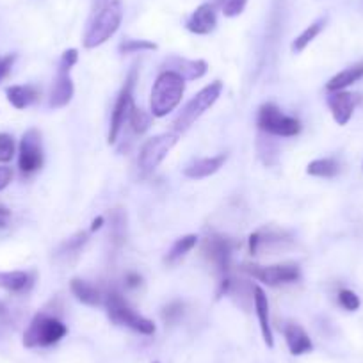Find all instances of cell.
Wrapping results in <instances>:
<instances>
[{
  "mask_svg": "<svg viewBox=\"0 0 363 363\" xmlns=\"http://www.w3.org/2000/svg\"><path fill=\"white\" fill-rule=\"evenodd\" d=\"M338 303H340L342 308L349 310V312H356V310L359 308V298L356 296V292L349 291V289H342L340 292H338Z\"/></svg>",
  "mask_w": 363,
  "mask_h": 363,
  "instance_id": "33",
  "label": "cell"
},
{
  "mask_svg": "<svg viewBox=\"0 0 363 363\" xmlns=\"http://www.w3.org/2000/svg\"><path fill=\"white\" fill-rule=\"evenodd\" d=\"M43 166V143L38 128H29L22 135L18 148V167L23 174H33Z\"/></svg>",
  "mask_w": 363,
  "mask_h": 363,
  "instance_id": "12",
  "label": "cell"
},
{
  "mask_svg": "<svg viewBox=\"0 0 363 363\" xmlns=\"http://www.w3.org/2000/svg\"><path fill=\"white\" fill-rule=\"evenodd\" d=\"M162 72H173L184 80H198L208 72V65L203 59H184L173 55L164 61Z\"/></svg>",
  "mask_w": 363,
  "mask_h": 363,
  "instance_id": "14",
  "label": "cell"
},
{
  "mask_svg": "<svg viewBox=\"0 0 363 363\" xmlns=\"http://www.w3.org/2000/svg\"><path fill=\"white\" fill-rule=\"evenodd\" d=\"M6 96L15 109L22 111L40 99V91L34 86H9L6 89Z\"/></svg>",
  "mask_w": 363,
  "mask_h": 363,
  "instance_id": "21",
  "label": "cell"
},
{
  "mask_svg": "<svg viewBox=\"0 0 363 363\" xmlns=\"http://www.w3.org/2000/svg\"><path fill=\"white\" fill-rule=\"evenodd\" d=\"M125 214L120 211L113 212V226H111V235H113V240L116 242V246L125 242Z\"/></svg>",
  "mask_w": 363,
  "mask_h": 363,
  "instance_id": "30",
  "label": "cell"
},
{
  "mask_svg": "<svg viewBox=\"0 0 363 363\" xmlns=\"http://www.w3.org/2000/svg\"><path fill=\"white\" fill-rule=\"evenodd\" d=\"M284 333H285V342H287L291 354L301 356L313 349L312 338L308 337L305 328L299 326L298 323H289L287 326H285Z\"/></svg>",
  "mask_w": 363,
  "mask_h": 363,
  "instance_id": "18",
  "label": "cell"
},
{
  "mask_svg": "<svg viewBox=\"0 0 363 363\" xmlns=\"http://www.w3.org/2000/svg\"><path fill=\"white\" fill-rule=\"evenodd\" d=\"M86 242H87V233L79 232V233H75L73 237H69V239L62 244L61 250H59V253L65 255V257L77 255V253H80V250H82L84 246H86Z\"/></svg>",
  "mask_w": 363,
  "mask_h": 363,
  "instance_id": "28",
  "label": "cell"
},
{
  "mask_svg": "<svg viewBox=\"0 0 363 363\" xmlns=\"http://www.w3.org/2000/svg\"><path fill=\"white\" fill-rule=\"evenodd\" d=\"M146 50H157V45L148 40H125L120 45L121 54H135V52H146Z\"/></svg>",
  "mask_w": 363,
  "mask_h": 363,
  "instance_id": "29",
  "label": "cell"
},
{
  "mask_svg": "<svg viewBox=\"0 0 363 363\" xmlns=\"http://www.w3.org/2000/svg\"><path fill=\"white\" fill-rule=\"evenodd\" d=\"M228 155L226 153H219L216 157H205V159L193 160L189 166L184 169V174L187 178H193V180H201V178H207L211 174L218 173L223 166H225Z\"/></svg>",
  "mask_w": 363,
  "mask_h": 363,
  "instance_id": "17",
  "label": "cell"
},
{
  "mask_svg": "<svg viewBox=\"0 0 363 363\" xmlns=\"http://www.w3.org/2000/svg\"><path fill=\"white\" fill-rule=\"evenodd\" d=\"M182 315H184V303L180 301H171L169 305H166L162 308V319L167 324L177 323Z\"/></svg>",
  "mask_w": 363,
  "mask_h": 363,
  "instance_id": "34",
  "label": "cell"
},
{
  "mask_svg": "<svg viewBox=\"0 0 363 363\" xmlns=\"http://www.w3.org/2000/svg\"><path fill=\"white\" fill-rule=\"evenodd\" d=\"M13 180V169L8 166H0V191L6 189V187L11 184Z\"/></svg>",
  "mask_w": 363,
  "mask_h": 363,
  "instance_id": "36",
  "label": "cell"
},
{
  "mask_svg": "<svg viewBox=\"0 0 363 363\" xmlns=\"http://www.w3.org/2000/svg\"><path fill=\"white\" fill-rule=\"evenodd\" d=\"M237 246L239 244L235 240L226 235H218V233H212V235L205 237L203 242H201V255L208 262V265L214 267V271L221 277V280L230 277L232 255Z\"/></svg>",
  "mask_w": 363,
  "mask_h": 363,
  "instance_id": "8",
  "label": "cell"
},
{
  "mask_svg": "<svg viewBox=\"0 0 363 363\" xmlns=\"http://www.w3.org/2000/svg\"><path fill=\"white\" fill-rule=\"evenodd\" d=\"M153 363H159V362H153Z\"/></svg>",
  "mask_w": 363,
  "mask_h": 363,
  "instance_id": "41",
  "label": "cell"
},
{
  "mask_svg": "<svg viewBox=\"0 0 363 363\" xmlns=\"http://www.w3.org/2000/svg\"><path fill=\"white\" fill-rule=\"evenodd\" d=\"M221 11L223 15L228 16V18H233V16L242 15V11L246 9L247 0H221Z\"/></svg>",
  "mask_w": 363,
  "mask_h": 363,
  "instance_id": "32",
  "label": "cell"
},
{
  "mask_svg": "<svg viewBox=\"0 0 363 363\" xmlns=\"http://www.w3.org/2000/svg\"><path fill=\"white\" fill-rule=\"evenodd\" d=\"M135 84V69H132L130 75H128L127 82H125L123 89L120 91L118 95L116 104H114L113 116H111V127H109V143L114 145L120 135L121 128H123L125 121L128 120V113H130L132 106H134V99H132V89H134Z\"/></svg>",
  "mask_w": 363,
  "mask_h": 363,
  "instance_id": "13",
  "label": "cell"
},
{
  "mask_svg": "<svg viewBox=\"0 0 363 363\" xmlns=\"http://www.w3.org/2000/svg\"><path fill=\"white\" fill-rule=\"evenodd\" d=\"M68 335V328L57 317L40 312L34 315L23 333V345L29 349L50 347Z\"/></svg>",
  "mask_w": 363,
  "mask_h": 363,
  "instance_id": "3",
  "label": "cell"
},
{
  "mask_svg": "<svg viewBox=\"0 0 363 363\" xmlns=\"http://www.w3.org/2000/svg\"><path fill=\"white\" fill-rule=\"evenodd\" d=\"M253 305L258 317V324H260L264 342L267 344V347H272V345H274V338H272L271 320H269V301L267 296H265V292L262 291L260 287L253 289Z\"/></svg>",
  "mask_w": 363,
  "mask_h": 363,
  "instance_id": "19",
  "label": "cell"
},
{
  "mask_svg": "<svg viewBox=\"0 0 363 363\" xmlns=\"http://www.w3.org/2000/svg\"><path fill=\"white\" fill-rule=\"evenodd\" d=\"M198 244V237L194 235V233H191V235H184L180 237V239L174 240V244L171 246V250L167 251L166 255V264H177L180 258L186 257L187 253H189L191 250H193L194 246Z\"/></svg>",
  "mask_w": 363,
  "mask_h": 363,
  "instance_id": "25",
  "label": "cell"
},
{
  "mask_svg": "<svg viewBox=\"0 0 363 363\" xmlns=\"http://www.w3.org/2000/svg\"><path fill=\"white\" fill-rule=\"evenodd\" d=\"M218 26V16H216L214 6L211 4H201L200 8H196V11L189 16L186 27L187 30H191L193 34H211L212 30Z\"/></svg>",
  "mask_w": 363,
  "mask_h": 363,
  "instance_id": "16",
  "label": "cell"
},
{
  "mask_svg": "<svg viewBox=\"0 0 363 363\" xmlns=\"http://www.w3.org/2000/svg\"><path fill=\"white\" fill-rule=\"evenodd\" d=\"M359 102L358 95H352L347 91H331L328 95V107H330L333 120L338 125H347L351 121L352 113L356 109V104Z\"/></svg>",
  "mask_w": 363,
  "mask_h": 363,
  "instance_id": "15",
  "label": "cell"
},
{
  "mask_svg": "<svg viewBox=\"0 0 363 363\" xmlns=\"http://www.w3.org/2000/svg\"><path fill=\"white\" fill-rule=\"evenodd\" d=\"M221 93H223L221 80H216V82L208 84L207 87H203V89H201L193 100H189V102H187V106L184 107L180 113H178V116L174 118L173 130L177 132L178 135H180L182 132H186L187 128L194 123V121L200 120V118L203 116V114L207 113V111L211 109L216 102H218V99L221 96Z\"/></svg>",
  "mask_w": 363,
  "mask_h": 363,
  "instance_id": "5",
  "label": "cell"
},
{
  "mask_svg": "<svg viewBox=\"0 0 363 363\" xmlns=\"http://www.w3.org/2000/svg\"><path fill=\"white\" fill-rule=\"evenodd\" d=\"M141 284L143 278L139 277L138 272H128L127 277H125V285H127L128 289H138Z\"/></svg>",
  "mask_w": 363,
  "mask_h": 363,
  "instance_id": "37",
  "label": "cell"
},
{
  "mask_svg": "<svg viewBox=\"0 0 363 363\" xmlns=\"http://www.w3.org/2000/svg\"><path fill=\"white\" fill-rule=\"evenodd\" d=\"M186 91V80L173 72H162L157 77L150 99L152 116L164 118L178 107Z\"/></svg>",
  "mask_w": 363,
  "mask_h": 363,
  "instance_id": "2",
  "label": "cell"
},
{
  "mask_svg": "<svg viewBox=\"0 0 363 363\" xmlns=\"http://www.w3.org/2000/svg\"><path fill=\"white\" fill-rule=\"evenodd\" d=\"M123 20L121 0H95L84 30V47L96 48L116 34Z\"/></svg>",
  "mask_w": 363,
  "mask_h": 363,
  "instance_id": "1",
  "label": "cell"
},
{
  "mask_svg": "<svg viewBox=\"0 0 363 363\" xmlns=\"http://www.w3.org/2000/svg\"><path fill=\"white\" fill-rule=\"evenodd\" d=\"M127 121L130 123L132 130H134L135 134H145L150 128V125H152V116H150L148 113H145L143 109H139V107L132 106Z\"/></svg>",
  "mask_w": 363,
  "mask_h": 363,
  "instance_id": "27",
  "label": "cell"
},
{
  "mask_svg": "<svg viewBox=\"0 0 363 363\" xmlns=\"http://www.w3.org/2000/svg\"><path fill=\"white\" fill-rule=\"evenodd\" d=\"M73 296L79 299L80 303L87 306H100L104 305V299H106V292L100 291L96 285L89 284L86 280H80V278H73L72 284H69Z\"/></svg>",
  "mask_w": 363,
  "mask_h": 363,
  "instance_id": "20",
  "label": "cell"
},
{
  "mask_svg": "<svg viewBox=\"0 0 363 363\" xmlns=\"http://www.w3.org/2000/svg\"><path fill=\"white\" fill-rule=\"evenodd\" d=\"M177 143V132H166V134H159L148 139L139 152V167L143 173H152L155 167H159V164L166 159L167 153L173 150Z\"/></svg>",
  "mask_w": 363,
  "mask_h": 363,
  "instance_id": "10",
  "label": "cell"
},
{
  "mask_svg": "<svg viewBox=\"0 0 363 363\" xmlns=\"http://www.w3.org/2000/svg\"><path fill=\"white\" fill-rule=\"evenodd\" d=\"M102 225H104V218L102 216H99V218L93 221V225H91V232H96V230H100L102 228Z\"/></svg>",
  "mask_w": 363,
  "mask_h": 363,
  "instance_id": "38",
  "label": "cell"
},
{
  "mask_svg": "<svg viewBox=\"0 0 363 363\" xmlns=\"http://www.w3.org/2000/svg\"><path fill=\"white\" fill-rule=\"evenodd\" d=\"M0 228H6V219L0 218Z\"/></svg>",
  "mask_w": 363,
  "mask_h": 363,
  "instance_id": "40",
  "label": "cell"
},
{
  "mask_svg": "<svg viewBox=\"0 0 363 363\" xmlns=\"http://www.w3.org/2000/svg\"><path fill=\"white\" fill-rule=\"evenodd\" d=\"M30 285V278L23 271L0 272V289L11 292H22Z\"/></svg>",
  "mask_w": 363,
  "mask_h": 363,
  "instance_id": "24",
  "label": "cell"
},
{
  "mask_svg": "<svg viewBox=\"0 0 363 363\" xmlns=\"http://www.w3.org/2000/svg\"><path fill=\"white\" fill-rule=\"evenodd\" d=\"M9 214H11V212H9L6 207H2V205H0V218H8Z\"/></svg>",
  "mask_w": 363,
  "mask_h": 363,
  "instance_id": "39",
  "label": "cell"
},
{
  "mask_svg": "<svg viewBox=\"0 0 363 363\" xmlns=\"http://www.w3.org/2000/svg\"><path fill=\"white\" fill-rule=\"evenodd\" d=\"M292 235L287 230L277 228V226H264L250 235V251L251 255H274L280 250L291 246Z\"/></svg>",
  "mask_w": 363,
  "mask_h": 363,
  "instance_id": "11",
  "label": "cell"
},
{
  "mask_svg": "<svg viewBox=\"0 0 363 363\" xmlns=\"http://www.w3.org/2000/svg\"><path fill=\"white\" fill-rule=\"evenodd\" d=\"M15 139L9 134H0V162H9L15 157Z\"/></svg>",
  "mask_w": 363,
  "mask_h": 363,
  "instance_id": "31",
  "label": "cell"
},
{
  "mask_svg": "<svg viewBox=\"0 0 363 363\" xmlns=\"http://www.w3.org/2000/svg\"><path fill=\"white\" fill-rule=\"evenodd\" d=\"M104 305H106L109 319L113 320L114 324H118V326H127L141 335L155 333V324H153V320L146 319V317L134 312V310L128 306V303L125 301V298L121 296V292L118 291V289H111V291L106 292Z\"/></svg>",
  "mask_w": 363,
  "mask_h": 363,
  "instance_id": "4",
  "label": "cell"
},
{
  "mask_svg": "<svg viewBox=\"0 0 363 363\" xmlns=\"http://www.w3.org/2000/svg\"><path fill=\"white\" fill-rule=\"evenodd\" d=\"M257 123L264 134L277 135V138H294L301 132V123L298 118L284 114L277 104H264L258 109Z\"/></svg>",
  "mask_w": 363,
  "mask_h": 363,
  "instance_id": "6",
  "label": "cell"
},
{
  "mask_svg": "<svg viewBox=\"0 0 363 363\" xmlns=\"http://www.w3.org/2000/svg\"><path fill=\"white\" fill-rule=\"evenodd\" d=\"M326 22H328V18L326 16H323V18L315 20L313 23H310V26L306 27V29L303 30V33L294 40V43H292V52L299 54V52L305 50V48L308 47V45L312 43V41L315 40L320 33H323V29L326 27Z\"/></svg>",
  "mask_w": 363,
  "mask_h": 363,
  "instance_id": "23",
  "label": "cell"
},
{
  "mask_svg": "<svg viewBox=\"0 0 363 363\" xmlns=\"http://www.w3.org/2000/svg\"><path fill=\"white\" fill-rule=\"evenodd\" d=\"M338 171H340V164L337 162L335 159H317L312 160L306 167V173L312 174V177H319V178H333L337 177Z\"/></svg>",
  "mask_w": 363,
  "mask_h": 363,
  "instance_id": "26",
  "label": "cell"
},
{
  "mask_svg": "<svg viewBox=\"0 0 363 363\" xmlns=\"http://www.w3.org/2000/svg\"><path fill=\"white\" fill-rule=\"evenodd\" d=\"M246 274H250L255 280L269 285V287H277L284 284H294L301 278L298 264H274V265H255L244 264L242 267Z\"/></svg>",
  "mask_w": 363,
  "mask_h": 363,
  "instance_id": "9",
  "label": "cell"
},
{
  "mask_svg": "<svg viewBox=\"0 0 363 363\" xmlns=\"http://www.w3.org/2000/svg\"><path fill=\"white\" fill-rule=\"evenodd\" d=\"M15 61H16V54L0 55V80L9 75L13 65H15Z\"/></svg>",
  "mask_w": 363,
  "mask_h": 363,
  "instance_id": "35",
  "label": "cell"
},
{
  "mask_svg": "<svg viewBox=\"0 0 363 363\" xmlns=\"http://www.w3.org/2000/svg\"><path fill=\"white\" fill-rule=\"evenodd\" d=\"M359 79H363V61L342 69V72L337 73L333 79H330V82L326 84V91L328 93H331V91H344L345 87L358 82Z\"/></svg>",
  "mask_w": 363,
  "mask_h": 363,
  "instance_id": "22",
  "label": "cell"
},
{
  "mask_svg": "<svg viewBox=\"0 0 363 363\" xmlns=\"http://www.w3.org/2000/svg\"><path fill=\"white\" fill-rule=\"evenodd\" d=\"M77 61H79V52L75 48H69V50H66L61 55L57 77H55L54 86H52L50 91V99H48V107L50 109H61V107H66L72 102L75 87H73V80L69 77V72L77 65Z\"/></svg>",
  "mask_w": 363,
  "mask_h": 363,
  "instance_id": "7",
  "label": "cell"
}]
</instances>
